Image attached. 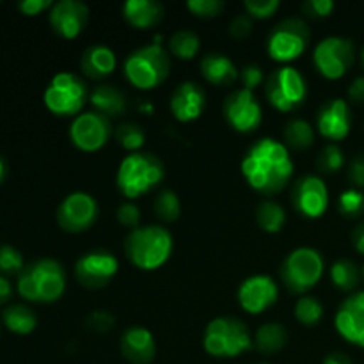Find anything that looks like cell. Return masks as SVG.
Segmentation results:
<instances>
[{"instance_id": "obj_1", "label": "cell", "mask_w": 364, "mask_h": 364, "mask_svg": "<svg viewBox=\"0 0 364 364\" xmlns=\"http://www.w3.org/2000/svg\"><path fill=\"white\" fill-rule=\"evenodd\" d=\"M240 169L252 191L263 196H276L291 181L295 164L284 142L265 137L247 149Z\"/></svg>"}, {"instance_id": "obj_2", "label": "cell", "mask_w": 364, "mask_h": 364, "mask_svg": "<svg viewBox=\"0 0 364 364\" xmlns=\"http://www.w3.org/2000/svg\"><path fill=\"white\" fill-rule=\"evenodd\" d=\"M173 235L159 224L139 226L124 238V255L128 262L146 272L166 265L173 255Z\"/></svg>"}, {"instance_id": "obj_3", "label": "cell", "mask_w": 364, "mask_h": 364, "mask_svg": "<svg viewBox=\"0 0 364 364\" xmlns=\"http://www.w3.org/2000/svg\"><path fill=\"white\" fill-rule=\"evenodd\" d=\"M16 288L25 301L52 304L66 291V270L57 259H38L21 270Z\"/></svg>"}, {"instance_id": "obj_4", "label": "cell", "mask_w": 364, "mask_h": 364, "mask_svg": "<svg viewBox=\"0 0 364 364\" xmlns=\"http://www.w3.org/2000/svg\"><path fill=\"white\" fill-rule=\"evenodd\" d=\"M166 178V169L153 153H130L121 160L116 174V185L127 199H137L159 187Z\"/></svg>"}, {"instance_id": "obj_5", "label": "cell", "mask_w": 364, "mask_h": 364, "mask_svg": "<svg viewBox=\"0 0 364 364\" xmlns=\"http://www.w3.org/2000/svg\"><path fill=\"white\" fill-rule=\"evenodd\" d=\"M127 80L141 91H151L167 80L171 73L169 52L162 43L141 46L127 57L123 64Z\"/></svg>"}, {"instance_id": "obj_6", "label": "cell", "mask_w": 364, "mask_h": 364, "mask_svg": "<svg viewBox=\"0 0 364 364\" xmlns=\"http://www.w3.org/2000/svg\"><path fill=\"white\" fill-rule=\"evenodd\" d=\"M203 347L212 358L235 359L255 347V338L242 320L219 316L206 326Z\"/></svg>"}, {"instance_id": "obj_7", "label": "cell", "mask_w": 364, "mask_h": 364, "mask_svg": "<svg viewBox=\"0 0 364 364\" xmlns=\"http://www.w3.org/2000/svg\"><path fill=\"white\" fill-rule=\"evenodd\" d=\"M326 272L323 256L313 247H297L281 265V281L294 294H306L322 281Z\"/></svg>"}, {"instance_id": "obj_8", "label": "cell", "mask_w": 364, "mask_h": 364, "mask_svg": "<svg viewBox=\"0 0 364 364\" xmlns=\"http://www.w3.org/2000/svg\"><path fill=\"white\" fill-rule=\"evenodd\" d=\"M43 100L46 109L55 116L77 117L87 102V85L75 73L60 71L46 85Z\"/></svg>"}, {"instance_id": "obj_9", "label": "cell", "mask_w": 364, "mask_h": 364, "mask_svg": "<svg viewBox=\"0 0 364 364\" xmlns=\"http://www.w3.org/2000/svg\"><path fill=\"white\" fill-rule=\"evenodd\" d=\"M311 41V31L301 18H287L270 31L267 38V52L283 66L302 57Z\"/></svg>"}, {"instance_id": "obj_10", "label": "cell", "mask_w": 364, "mask_h": 364, "mask_svg": "<svg viewBox=\"0 0 364 364\" xmlns=\"http://www.w3.org/2000/svg\"><path fill=\"white\" fill-rule=\"evenodd\" d=\"M265 95L276 110L294 112L308 98V82L297 68L281 66L267 78Z\"/></svg>"}, {"instance_id": "obj_11", "label": "cell", "mask_w": 364, "mask_h": 364, "mask_svg": "<svg viewBox=\"0 0 364 364\" xmlns=\"http://www.w3.org/2000/svg\"><path fill=\"white\" fill-rule=\"evenodd\" d=\"M355 63L354 41L343 36H329L313 50V64L327 80H340Z\"/></svg>"}, {"instance_id": "obj_12", "label": "cell", "mask_w": 364, "mask_h": 364, "mask_svg": "<svg viewBox=\"0 0 364 364\" xmlns=\"http://www.w3.org/2000/svg\"><path fill=\"white\" fill-rule=\"evenodd\" d=\"M100 217V206L87 192H71L57 208V223L68 233L91 230Z\"/></svg>"}, {"instance_id": "obj_13", "label": "cell", "mask_w": 364, "mask_h": 364, "mask_svg": "<svg viewBox=\"0 0 364 364\" xmlns=\"http://www.w3.org/2000/svg\"><path fill=\"white\" fill-rule=\"evenodd\" d=\"M112 135V124L109 117L96 110L78 114L70 127V139L75 148L84 153H95L102 149Z\"/></svg>"}, {"instance_id": "obj_14", "label": "cell", "mask_w": 364, "mask_h": 364, "mask_svg": "<svg viewBox=\"0 0 364 364\" xmlns=\"http://www.w3.org/2000/svg\"><path fill=\"white\" fill-rule=\"evenodd\" d=\"M117 270H119L117 258L112 252L103 249L85 252L75 263V276L78 283L91 290L105 288L117 276Z\"/></svg>"}, {"instance_id": "obj_15", "label": "cell", "mask_w": 364, "mask_h": 364, "mask_svg": "<svg viewBox=\"0 0 364 364\" xmlns=\"http://www.w3.org/2000/svg\"><path fill=\"white\" fill-rule=\"evenodd\" d=\"M291 205L306 219H320L329 208V188L316 174H306L294 183Z\"/></svg>"}, {"instance_id": "obj_16", "label": "cell", "mask_w": 364, "mask_h": 364, "mask_svg": "<svg viewBox=\"0 0 364 364\" xmlns=\"http://www.w3.org/2000/svg\"><path fill=\"white\" fill-rule=\"evenodd\" d=\"M223 110L228 124L240 134H251L256 128H259L263 121L262 105L256 100L255 92L247 89H238L231 92L224 102Z\"/></svg>"}, {"instance_id": "obj_17", "label": "cell", "mask_w": 364, "mask_h": 364, "mask_svg": "<svg viewBox=\"0 0 364 364\" xmlns=\"http://www.w3.org/2000/svg\"><path fill=\"white\" fill-rule=\"evenodd\" d=\"M238 304L249 315H262L279 299V287L265 274H256L242 281L238 288Z\"/></svg>"}, {"instance_id": "obj_18", "label": "cell", "mask_w": 364, "mask_h": 364, "mask_svg": "<svg viewBox=\"0 0 364 364\" xmlns=\"http://www.w3.org/2000/svg\"><path fill=\"white\" fill-rule=\"evenodd\" d=\"M334 327L347 343L364 348V290L354 291L341 302Z\"/></svg>"}, {"instance_id": "obj_19", "label": "cell", "mask_w": 364, "mask_h": 364, "mask_svg": "<svg viewBox=\"0 0 364 364\" xmlns=\"http://www.w3.org/2000/svg\"><path fill=\"white\" fill-rule=\"evenodd\" d=\"M50 27L64 39H75L85 31L89 21V7L80 0H60L53 4L48 14Z\"/></svg>"}, {"instance_id": "obj_20", "label": "cell", "mask_w": 364, "mask_h": 364, "mask_svg": "<svg viewBox=\"0 0 364 364\" xmlns=\"http://www.w3.org/2000/svg\"><path fill=\"white\" fill-rule=\"evenodd\" d=\"M316 130L331 142H340L352 130V110L347 100L334 98L323 103L316 116Z\"/></svg>"}, {"instance_id": "obj_21", "label": "cell", "mask_w": 364, "mask_h": 364, "mask_svg": "<svg viewBox=\"0 0 364 364\" xmlns=\"http://www.w3.org/2000/svg\"><path fill=\"white\" fill-rule=\"evenodd\" d=\"M206 107V95L203 87L196 82H181L176 89H174L173 96H171L169 109L174 119L180 123H192V121L199 119L205 112Z\"/></svg>"}, {"instance_id": "obj_22", "label": "cell", "mask_w": 364, "mask_h": 364, "mask_svg": "<svg viewBox=\"0 0 364 364\" xmlns=\"http://www.w3.org/2000/svg\"><path fill=\"white\" fill-rule=\"evenodd\" d=\"M121 354L132 364H149L156 355V341L149 329L132 326L121 334Z\"/></svg>"}, {"instance_id": "obj_23", "label": "cell", "mask_w": 364, "mask_h": 364, "mask_svg": "<svg viewBox=\"0 0 364 364\" xmlns=\"http://www.w3.org/2000/svg\"><path fill=\"white\" fill-rule=\"evenodd\" d=\"M117 66V57L110 46L107 45H92L82 53L80 70L85 77L92 80H102L114 73Z\"/></svg>"}, {"instance_id": "obj_24", "label": "cell", "mask_w": 364, "mask_h": 364, "mask_svg": "<svg viewBox=\"0 0 364 364\" xmlns=\"http://www.w3.org/2000/svg\"><path fill=\"white\" fill-rule=\"evenodd\" d=\"M123 18L132 27L148 31L162 21L164 6L155 0H128L123 4Z\"/></svg>"}, {"instance_id": "obj_25", "label": "cell", "mask_w": 364, "mask_h": 364, "mask_svg": "<svg viewBox=\"0 0 364 364\" xmlns=\"http://www.w3.org/2000/svg\"><path fill=\"white\" fill-rule=\"evenodd\" d=\"M201 75L210 84L224 87V85L235 84L240 77V71L235 66L233 60L224 53H208L201 60Z\"/></svg>"}, {"instance_id": "obj_26", "label": "cell", "mask_w": 364, "mask_h": 364, "mask_svg": "<svg viewBox=\"0 0 364 364\" xmlns=\"http://www.w3.org/2000/svg\"><path fill=\"white\" fill-rule=\"evenodd\" d=\"M89 100H91V105L95 107L96 112L109 117V119L119 117L127 110V98H124V95L110 84H102L92 89Z\"/></svg>"}, {"instance_id": "obj_27", "label": "cell", "mask_w": 364, "mask_h": 364, "mask_svg": "<svg viewBox=\"0 0 364 364\" xmlns=\"http://www.w3.org/2000/svg\"><path fill=\"white\" fill-rule=\"evenodd\" d=\"M288 343V331L283 323L269 322L263 323L255 334V347L262 354L272 355L283 350Z\"/></svg>"}, {"instance_id": "obj_28", "label": "cell", "mask_w": 364, "mask_h": 364, "mask_svg": "<svg viewBox=\"0 0 364 364\" xmlns=\"http://www.w3.org/2000/svg\"><path fill=\"white\" fill-rule=\"evenodd\" d=\"M2 322L11 333L25 336V334H31L38 327V316L27 306L13 304L4 309Z\"/></svg>"}, {"instance_id": "obj_29", "label": "cell", "mask_w": 364, "mask_h": 364, "mask_svg": "<svg viewBox=\"0 0 364 364\" xmlns=\"http://www.w3.org/2000/svg\"><path fill=\"white\" fill-rule=\"evenodd\" d=\"M256 224L265 233L276 235L287 224V212L277 201L267 199V201L259 203L258 208H256Z\"/></svg>"}, {"instance_id": "obj_30", "label": "cell", "mask_w": 364, "mask_h": 364, "mask_svg": "<svg viewBox=\"0 0 364 364\" xmlns=\"http://www.w3.org/2000/svg\"><path fill=\"white\" fill-rule=\"evenodd\" d=\"M331 283L341 291H354L363 281L361 269L350 259H338L329 270Z\"/></svg>"}, {"instance_id": "obj_31", "label": "cell", "mask_w": 364, "mask_h": 364, "mask_svg": "<svg viewBox=\"0 0 364 364\" xmlns=\"http://www.w3.org/2000/svg\"><path fill=\"white\" fill-rule=\"evenodd\" d=\"M315 142V128L306 119H291L284 128V144L288 149L306 151Z\"/></svg>"}, {"instance_id": "obj_32", "label": "cell", "mask_w": 364, "mask_h": 364, "mask_svg": "<svg viewBox=\"0 0 364 364\" xmlns=\"http://www.w3.org/2000/svg\"><path fill=\"white\" fill-rule=\"evenodd\" d=\"M201 50V39L196 32L188 31V28H181V31L174 32L169 39V52L176 59L181 60H192Z\"/></svg>"}, {"instance_id": "obj_33", "label": "cell", "mask_w": 364, "mask_h": 364, "mask_svg": "<svg viewBox=\"0 0 364 364\" xmlns=\"http://www.w3.org/2000/svg\"><path fill=\"white\" fill-rule=\"evenodd\" d=\"M295 320L306 327H315L323 318V304L313 295H302L294 308Z\"/></svg>"}, {"instance_id": "obj_34", "label": "cell", "mask_w": 364, "mask_h": 364, "mask_svg": "<svg viewBox=\"0 0 364 364\" xmlns=\"http://www.w3.org/2000/svg\"><path fill=\"white\" fill-rule=\"evenodd\" d=\"M153 210H155V213L162 220L174 223L181 213V201L176 192L171 191V188H166V191L156 194L155 201H153Z\"/></svg>"}, {"instance_id": "obj_35", "label": "cell", "mask_w": 364, "mask_h": 364, "mask_svg": "<svg viewBox=\"0 0 364 364\" xmlns=\"http://www.w3.org/2000/svg\"><path fill=\"white\" fill-rule=\"evenodd\" d=\"M116 141L127 151L137 153L141 151L146 142V134L139 124L135 123H123L116 130Z\"/></svg>"}, {"instance_id": "obj_36", "label": "cell", "mask_w": 364, "mask_h": 364, "mask_svg": "<svg viewBox=\"0 0 364 364\" xmlns=\"http://www.w3.org/2000/svg\"><path fill=\"white\" fill-rule=\"evenodd\" d=\"M338 210L347 219H358L364 215V192L359 188H347L338 198Z\"/></svg>"}, {"instance_id": "obj_37", "label": "cell", "mask_w": 364, "mask_h": 364, "mask_svg": "<svg viewBox=\"0 0 364 364\" xmlns=\"http://www.w3.org/2000/svg\"><path fill=\"white\" fill-rule=\"evenodd\" d=\"M345 166V153L336 142H329L323 146L318 155V169L326 174H334L343 169Z\"/></svg>"}, {"instance_id": "obj_38", "label": "cell", "mask_w": 364, "mask_h": 364, "mask_svg": "<svg viewBox=\"0 0 364 364\" xmlns=\"http://www.w3.org/2000/svg\"><path fill=\"white\" fill-rule=\"evenodd\" d=\"M25 269L23 256L13 245H0V276H20Z\"/></svg>"}, {"instance_id": "obj_39", "label": "cell", "mask_w": 364, "mask_h": 364, "mask_svg": "<svg viewBox=\"0 0 364 364\" xmlns=\"http://www.w3.org/2000/svg\"><path fill=\"white\" fill-rule=\"evenodd\" d=\"M187 9L194 16L210 20V18L219 16L226 9V2H223V0H188Z\"/></svg>"}, {"instance_id": "obj_40", "label": "cell", "mask_w": 364, "mask_h": 364, "mask_svg": "<svg viewBox=\"0 0 364 364\" xmlns=\"http://www.w3.org/2000/svg\"><path fill=\"white\" fill-rule=\"evenodd\" d=\"M245 11L255 20H269L279 11V0H245Z\"/></svg>"}, {"instance_id": "obj_41", "label": "cell", "mask_w": 364, "mask_h": 364, "mask_svg": "<svg viewBox=\"0 0 364 364\" xmlns=\"http://www.w3.org/2000/svg\"><path fill=\"white\" fill-rule=\"evenodd\" d=\"M117 220L121 226L128 228V230H137L141 226V208L135 203H123L117 208Z\"/></svg>"}, {"instance_id": "obj_42", "label": "cell", "mask_w": 364, "mask_h": 364, "mask_svg": "<svg viewBox=\"0 0 364 364\" xmlns=\"http://www.w3.org/2000/svg\"><path fill=\"white\" fill-rule=\"evenodd\" d=\"M238 78H240L242 85H244L242 89H247V91L255 92V89L259 87L265 82V73H263V70L258 64H247L245 68H242L240 77Z\"/></svg>"}, {"instance_id": "obj_43", "label": "cell", "mask_w": 364, "mask_h": 364, "mask_svg": "<svg viewBox=\"0 0 364 364\" xmlns=\"http://www.w3.org/2000/svg\"><path fill=\"white\" fill-rule=\"evenodd\" d=\"M85 323H87L89 331H92V333L107 334L114 327L116 320L109 311H92L85 320Z\"/></svg>"}, {"instance_id": "obj_44", "label": "cell", "mask_w": 364, "mask_h": 364, "mask_svg": "<svg viewBox=\"0 0 364 364\" xmlns=\"http://www.w3.org/2000/svg\"><path fill=\"white\" fill-rule=\"evenodd\" d=\"M334 7H336V4L333 0H308V2H304L302 9H304L308 16L327 18L333 14Z\"/></svg>"}, {"instance_id": "obj_45", "label": "cell", "mask_w": 364, "mask_h": 364, "mask_svg": "<svg viewBox=\"0 0 364 364\" xmlns=\"http://www.w3.org/2000/svg\"><path fill=\"white\" fill-rule=\"evenodd\" d=\"M252 32V18L249 14H238L231 20L230 23V34L235 39H244L247 38Z\"/></svg>"}, {"instance_id": "obj_46", "label": "cell", "mask_w": 364, "mask_h": 364, "mask_svg": "<svg viewBox=\"0 0 364 364\" xmlns=\"http://www.w3.org/2000/svg\"><path fill=\"white\" fill-rule=\"evenodd\" d=\"M347 174L352 187L363 191L364 188V155H358L355 159H352V162L348 164Z\"/></svg>"}, {"instance_id": "obj_47", "label": "cell", "mask_w": 364, "mask_h": 364, "mask_svg": "<svg viewBox=\"0 0 364 364\" xmlns=\"http://www.w3.org/2000/svg\"><path fill=\"white\" fill-rule=\"evenodd\" d=\"M52 0H23L18 4V9L25 14V16H36V14L43 13L46 9H52Z\"/></svg>"}, {"instance_id": "obj_48", "label": "cell", "mask_w": 364, "mask_h": 364, "mask_svg": "<svg viewBox=\"0 0 364 364\" xmlns=\"http://www.w3.org/2000/svg\"><path fill=\"white\" fill-rule=\"evenodd\" d=\"M347 95H348V100H350L352 103L363 105L364 103V75H361V77H355L354 80L350 82Z\"/></svg>"}, {"instance_id": "obj_49", "label": "cell", "mask_w": 364, "mask_h": 364, "mask_svg": "<svg viewBox=\"0 0 364 364\" xmlns=\"http://www.w3.org/2000/svg\"><path fill=\"white\" fill-rule=\"evenodd\" d=\"M352 244H354L355 251L364 256V220L358 224V228L352 233Z\"/></svg>"}, {"instance_id": "obj_50", "label": "cell", "mask_w": 364, "mask_h": 364, "mask_svg": "<svg viewBox=\"0 0 364 364\" xmlns=\"http://www.w3.org/2000/svg\"><path fill=\"white\" fill-rule=\"evenodd\" d=\"M322 364H354V363H352V359L348 358L347 354H343V352H331L329 355H326V359H323Z\"/></svg>"}, {"instance_id": "obj_51", "label": "cell", "mask_w": 364, "mask_h": 364, "mask_svg": "<svg viewBox=\"0 0 364 364\" xmlns=\"http://www.w3.org/2000/svg\"><path fill=\"white\" fill-rule=\"evenodd\" d=\"M11 295H13V288H11V283L4 276H0V306L9 302Z\"/></svg>"}, {"instance_id": "obj_52", "label": "cell", "mask_w": 364, "mask_h": 364, "mask_svg": "<svg viewBox=\"0 0 364 364\" xmlns=\"http://www.w3.org/2000/svg\"><path fill=\"white\" fill-rule=\"evenodd\" d=\"M6 174H7V166H6V162H4L2 156H0V183H2V181H4Z\"/></svg>"}, {"instance_id": "obj_53", "label": "cell", "mask_w": 364, "mask_h": 364, "mask_svg": "<svg viewBox=\"0 0 364 364\" xmlns=\"http://www.w3.org/2000/svg\"><path fill=\"white\" fill-rule=\"evenodd\" d=\"M359 60H361V66H363V70H364V46L361 48V53H359Z\"/></svg>"}, {"instance_id": "obj_54", "label": "cell", "mask_w": 364, "mask_h": 364, "mask_svg": "<svg viewBox=\"0 0 364 364\" xmlns=\"http://www.w3.org/2000/svg\"><path fill=\"white\" fill-rule=\"evenodd\" d=\"M361 274H363V281H364V265H363V269H361Z\"/></svg>"}, {"instance_id": "obj_55", "label": "cell", "mask_w": 364, "mask_h": 364, "mask_svg": "<svg viewBox=\"0 0 364 364\" xmlns=\"http://www.w3.org/2000/svg\"><path fill=\"white\" fill-rule=\"evenodd\" d=\"M262 364H267V363H262Z\"/></svg>"}]
</instances>
